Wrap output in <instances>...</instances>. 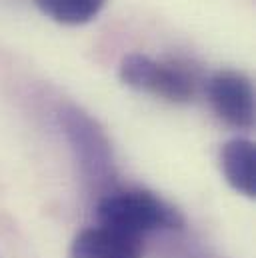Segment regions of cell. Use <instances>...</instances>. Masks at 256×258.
<instances>
[{"instance_id": "6da1fadb", "label": "cell", "mask_w": 256, "mask_h": 258, "mask_svg": "<svg viewBox=\"0 0 256 258\" xmlns=\"http://www.w3.org/2000/svg\"><path fill=\"white\" fill-rule=\"evenodd\" d=\"M100 226L142 238L156 230H180L182 214L158 194L144 188H118L106 192L96 204Z\"/></svg>"}, {"instance_id": "7a4b0ae2", "label": "cell", "mask_w": 256, "mask_h": 258, "mask_svg": "<svg viewBox=\"0 0 256 258\" xmlns=\"http://www.w3.org/2000/svg\"><path fill=\"white\" fill-rule=\"evenodd\" d=\"M120 80L138 92L152 94L172 104H186L196 94V80L188 68L174 60L160 62L138 52L122 58Z\"/></svg>"}, {"instance_id": "3957f363", "label": "cell", "mask_w": 256, "mask_h": 258, "mask_svg": "<svg viewBox=\"0 0 256 258\" xmlns=\"http://www.w3.org/2000/svg\"><path fill=\"white\" fill-rule=\"evenodd\" d=\"M206 96L216 116L232 128L248 130L254 124V88L246 74L220 70L210 76Z\"/></svg>"}, {"instance_id": "277c9868", "label": "cell", "mask_w": 256, "mask_h": 258, "mask_svg": "<svg viewBox=\"0 0 256 258\" xmlns=\"http://www.w3.org/2000/svg\"><path fill=\"white\" fill-rule=\"evenodd\" d=\"M60 122L64 132L80 156L82 168L90 176H102L110 168V146L96 124L80 110L66 108L60 112Z\"/></svg>"}, {"instance_id": "5b68a950", "label": "cell", "mask_w": 256, "mask_h": 258, "mask_svg": "<svg viewBox=\"0 0 256 258\" xmlns=\"http://www.w3.org/2000/svg\"><path fill=\"white\" fill-rule=\"evenodd\" d=\"M70 258H144V246L138 236L98 224L74 236Z\"/></svg>"}, {"instance_id": "8992f818", "label": "cell", "mask_w": 256, "mask_h": 258, "mask_svg": "<svg viewBox=\"0 0 256 258\" xmlns=\"http://www.w3.org/2000/svg\"><path fill=\"white\" fill-rule=\"evenodd\" d=\"M220 168L226 182L248 198L256 196V152L246 138H232L220 148Z\"/></svg>"}, {"instance_id": "52a82bcc", "label": "cell", "mask_w": 256, "mask_h": 258, "mask_svg": "<svg viewBox=\"0 0 256 258\" xmlns=\"http://www.w3.org/2000/svg\"><path fill=\"white\" fill-rule=\"evenodd\" d=\"M36 4L54 22L78 26L94 20L106 6V0H36Z\"/></svg>"}]
</instances>
